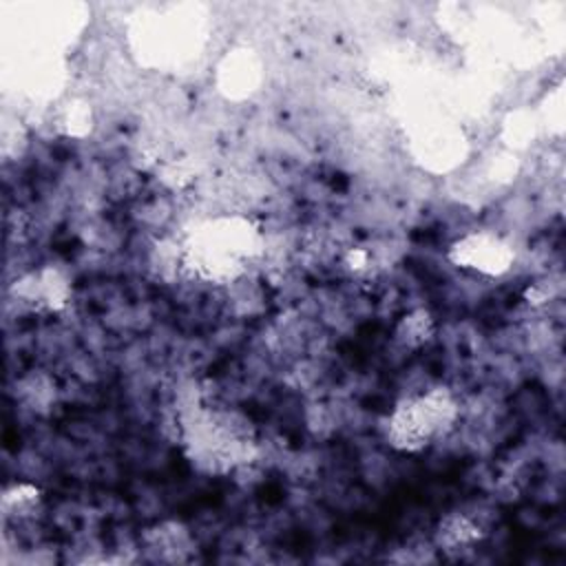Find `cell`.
Listing matches in <instances>:
<instances>
[{"label": "cell", "instance_id": "7a4b0ae2", "mask_svg": "<svg viewBox=\"0 0 566 566\" xmlns=\"http://www.w3.org/2000/svg\"><path fill=\"white\" fill-rule=\"evenodd\" d=\"M458 250V263H469L473 268L480 270H489V272H500L506 265V250L504 245H500L497 241H489L484 237L473 239V241H464L462 248L455 245Z\"/></svg>", "mask_w": 566, "mask_h": 566}, {"label": "cell", "instance_id": "6da1fadb", "mask_svg": "<svg viewBox=\"0 0 566 566\" xmlns=\"http://www.w3.org/2000/svg\"><path fill=\"white\" fill-rule=\"evenodd\" d=\"M449 400L442 394H429L398 407L391 418V436L402 449H420L431 436L442 431V422L451 416Z\"/></svg>", "mask_w": 566, "mask_h": 566}]
</instances>
